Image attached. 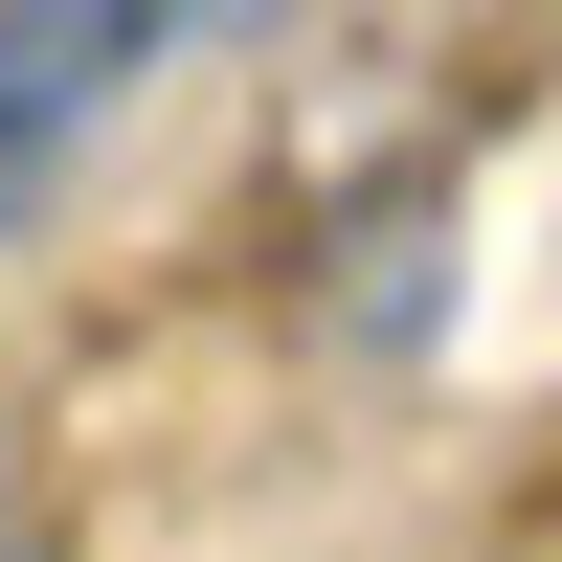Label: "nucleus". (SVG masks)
Here are the masks:
<instances>
[{"label":"nucleus","mask_w":562,"mask_h":562,"mask_svg":"<svg viewBox=\"0 0 562 562\" xmlns=\"http://www.w3.org/2000/svg\"><path fill=\"white\" fill-rule=\"evenodd\" d=\"M158 68H180V0H23V23H0V248L90 180V135Z\"/></svg>","instance_id":"obj_1"}]
</instances>
